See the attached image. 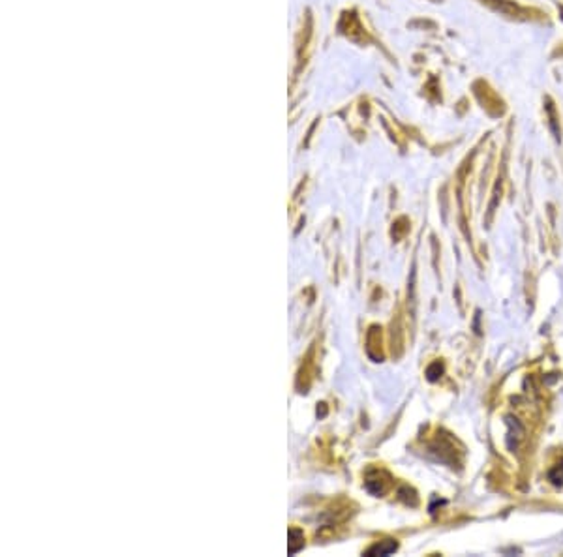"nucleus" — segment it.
I'll return each mask as SVG.
<instances>
[{
    "instance_id": "nucleus-3",
    "label": "nucleus",
    "mask_w": 563,
    "mask_h": 557,
    "mask_svg": "<svg viewBox=\"0 0 563 557\" xmlns=\"http://www.w3.org/2000/svg\"><path fill=\"white\" fill-rule=\"evenodd\" d=\"M441 373H443V366H441L440 362L432 364L430 368H428V371H426V375H428V379H430V381H436V379H438V375H441Z\"/></svg>"
},
{
    "instance_id": "nucleus-2",
    "label": "nucleus",
    "mask_w": 563,
    "mask_h": 557,
    "mask_svg": "<svg viewBox=\"0 0 563 557\" xmlns=\"http://www.w3.org/2000/svg\"><path fill=\"white\" fill-rule=\"evenodd\" d=\"M549 479L554 482V484H560V486H562V484H563V460L557 463L556 468L550 471Z\"/></svg>"
},
{
    "instance_id": "nucleus-1",
    "label": "nucleus",
    "mask_w": 563,
    "mask_h": 557,
    "mask_svg": "<svg viewBox=\"0 0 563 557\" xmlns=\"http://www.w3.org/2000/svg\"><path fill=\"white\" fill-rule=\"evenodd\" d=\"M396 548H399V544L396 543H392V540H383L381 544L372 546L366 554H368V556H389V554H392Z\"/></svg>"
}]
</instances>
